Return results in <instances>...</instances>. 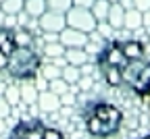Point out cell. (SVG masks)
Returning a JSON list of instances; mask_svg holds the SVG:
<instances>
[{"label":"cell","instance_id":"6da1fadb","mask_svg":"<svg viewBox=\"0 0 150 139\" xmlns=\"http://www.w3.org/2000/svg\"><path fill=\"white\" fill-rule=\"evenodd\" d=\"M144 56H146V48H144V44L140 39H134V37H127V39L110 37V39H106L102 50L96 54L98 71H100L102 79L110 87H119L123 69L131 60L144 58Z\"/></svg>","mask_w":150,"mask_h":139},{"label":"cell","instance_id":"ffe728a7","mask_svg":"<svg viewBox=\"0 0 150 139\" xmlns=\"http://www.w3.org/2000/svg\"><path fill=\"white\" fill-rule=\"evenodd\" d=\"M35 100H38V89H35L33 81H25V85H21V102L35 104Z\"/></svg>","mask_w":150,"mask_h":139},{"label":"cell","instance_id":"277c9868","mask_svg":"<svg viewBox=\"0 0 150 139\" xmlns=\"http://www.w3.org/2000/svg\"><path fill=\"white\" fill-rule=\"evenodd\" d=\"M121 85H125L136 95H150V60L136 58L121 73Z\"/></svg>","mask_w":150,"mask_h":139},{"label":"cell","instance_id":"ac0fdd59","mask_svg":"<svg viewBox=\"0 0 150 139\" xmlns=\"http://www.w3.org/2000/svg\"><path fill=\"white\" fill-rule=\"evenodd\" d=\"M61 71H63V67H61V65H56L54 60L42 62V67H40V75H44V77L48 79V81H50V79L61 77Z\"/></svg>","mask_w":150,"mask_h":139},{"label":"cell","instance_id":"1f68e13d","mask_svg":"<svg viewBox=\"0 0 150 139\" xmlns=\"http://www.w3.org/2000/svg\"><path fill=\"white\" fill-rule=\"evenodd\" d=\"M108 2H119V0H108Z\"/></svg>","mask_w":150,"mask_h":139},{"label":"cell","instance_id":"9c48e42d","mask_svg":"<svg viewBox=\"0 0 150 139\" xmlns=\"http://www.w3.org/2000/svg\"><path fill=\"white\" fill-rule=\"evenodd\" d=\"M38 108L44 110V112H56L59 108H63V102H61V95L54 93L50 89H42L38 91V100H35Z\"/></svg>","mask_w":150,"mask_h":139},{"label":"cell","instance_id":"83f0119b","mask_svg":"<svg viewBox=\"0 0 150 139\" xmlns=\"http://www.w3.org/2000/svg\"><path fill=\"white\" fill-rule=\"evenodd\" d=\"M94 4V0H73V6H83V8H90Z\"/></svg>","mask_w":150,"mask_h":139},{"label":"cell","instance_id":"484cf974","mask_svg":"<svg viewBox=\"0 0 150 139\" xmlns=\"http://www.w3.org/2000/svg\"><path fill=\"white\" fill-rule=\"evenodd\" d=\"M11 104L4 100V95H0V118H4V121H6V118L11 116Z\"/></svg>","mask_w":150,"mask_h":139},{"label":"cell","instance_id":"d4e9b609","mask_svg":"<svg viewBox=\"0 0 150 139\" xmlns=\"http://www.w3.org/2000/svg\"><path fill=\"white\" fill-rule=\"evenodd\" d=\"M46 6L50 11H59V13H67L73 6V0H46Z\"/></svg>","mask_w":150,"mask_h":139},{"label":"cell","instance_id":"4dcf8cb0","mask_svg":"<svg viewBox=\"0 0 150 139\" xmlns=\"http://www.w3.org/2000/svg\"><path fill=\"white\" fill-rule=\"evenodd\" d=\"M0 133H4V118H0Z\"/></svg>","mask_w":150,"mask_h":139},{"label":"cell","instance_id":"603a6c76","mask_svg":"<svg viewBox=\"0 0 150 139\" xmlns=\"http://www.w3.org/2000/svg\"><path fill=\"white\" fill-rule=\"evenodd\" d=\"M69 87H71V85L65 81L63 77H56V79H50V81H48V89H50V91H54V93H59V95L67 93V91H69Z\"/></svg>","mask_w":150,"mask_h":139},{"label":"cell","instance_id":"ba28073f","mask_svg":"<svg viewBox=\"0 0 150 139\" xmlns=\"http://www.w3.org/2000/svg\"><path fill=\"white\" fill-rule=\"evenodd\" d=\"M59 42L65 48H83L88 44V33L79 31V29H73V27H65L59 33Z\"/></svg>","mask_w":150,"mask_h":139},{"label":"cell","instance_id":"8fae6325","mask_svg":"<svg viewBox=\"0 0 150 139\" xmlns=\"http://www.w3.org/2000/svg\"><path fill=\"white\" fill-rule=\"evenodd\" d=\"M142 17H144V13L138 11L136 6L125 8V15H123V29H129V31L140 29V27H142Z\"/></svg>","mask_w":150,"mask_h":139},{"label":"cell","instance_id":"3957f363","mask_svg":"<svg viewBox=\"0 0 150 139\" xmlns=\"http://www.w3.org/2000/svg\"><path fill=\"white\" fill-rule=\"evenodd\" d=\"M42 54L33 46H15L13 52L8 54L6 62V75L15 81H31L40 73L42 67Z\"/></svg>","mask_w":150,"mask_h":139},{"label":"cell","instance_id":"cb8c5ba5","mask_svg":"<svg viewBox=\"0 0 150 139\" xmlns=\"http://www.w3.org/2000/svg\"><path fill=\"white\" fill-rule=\"evenodd\" d=\"M94 31H96L100 37H104V39H110V37H115V33H117L115 29L110 27V23L106 21V19H104V21H98V23H96V29H94Z\"/></svg>","mask_w":150,"mask_h":139},{"label":"cell","instance_id":"8992f818","mask_svg":"<svg viewBox=\"0 0 150 139\" xmlns=\"http://www.w3.org/2000/svg\"><path fill=\"white\" fill-rule=\"evenodd\" d=\"M65 21H67V27H73V29H79V31H86V33H92L96 29V17L92 15L90 8H83V6H71L67 13H65Z\"/></svg>","mask_w":150,"mask_h":139},{"label":"cell","instance_id":"5bb4252c","mask_svg":"<svg viewBox=\"0 0 150 139\" xmlns=\"http://www.w3.org/2000/svg\"><path fill=\"white\" fill-rule=\"evenodd\" d=\"M13 42L15 46H33V33L29 31V27H15Z\"/></svg>","mask_w":150,"mask_h":139},{"label":"cell","instance_id":"5b68a950","mask_svg":"<svg viewBox=\"0 0 150 139\" xmlns=\"http://www.w3.org/2000/svg\"><path fill=\"white\" fill-rule=\"evenodd\" d=\"M59 137H65L59 129L54 127H46L44 123L40 121H27V123H19L8 139H59Z\"/></svg>","mask_w":150,"mask_h":139},{"label":"cell","instance_id":"7a4b0ae2","mask_svg":"<svg viewBox=\"0 0 150 139\" xmlns=\"http://www.w3.org/2000/svg\"><path fill=\"white\" fill-rule=\"evenodd\" d=\"M123 125V112L108 102H94L83 112V127L92 137H110Z\"/></svg>","mask_w":150,"mask_h":139},{"label":"cell","instance_id":"9a60e30c","mask_svg":"<svg viewBox=\"0 0 150 139\" xmlns=\"http://www.w3.org/2000/svg\"><path fill=\"white\" fill-rule=\"evenodd\" d=\"M46 0H23V11L31 17V19H38L44 11H46Z\"/></svg>","mask_w":150,"mask_h":139},{"label":"cell","instance_id":"f546056e","mask_svg":"<svg viewBox=\"0 0 150 139\" xmlns=\"http://www.w3.org/2000/svg\"><path fill=\"white\" fill-rule=\"evenodd\" d=\"M119 4L123 8H131V6H134V0H119Z\"/></svg>","mask_w":150,"mask_h":139},{"label":"cell","instance_id":"d6a6232c","mask_svg":"<svg viewBox=\"0 0 150 139\" xmlns=\"http://www.w3.org/2000/svg\"><path fill=\"white\" fill-rule=\"evenodd\" d=\"M0 2H2V0H0Z\"/></svg>","mask_w":150,"mask_h":139},{"label":"cell","instance_id":"4316f807","mask_svg":"<svg viewBox=\"0 0 150 139\" xmlns=\"http://www.w3.org/2000/svg\"><path fill=\"white\" fill-rule=\"evenodd\" d=\"M134 6H136L138 11L146 13V11H150V0H134Z\"/></svg>","mask_w":150,"mask_h":139},{"label":"cell","instance_id":"44dd1931","mask_svg":"<svg viewBox=\"0 0 150 139\" xmlns=\"http://www.w3.org/2000/svg\"><path fill=\"white\" fill-rule=\"evenodd\" d=\"M23 11V0H2L0 2V13L4 15H17Z\"/></svg>","mask_w":150,"mask_h":139},{"label":"cell","instance_id":"7402d4cb","mask_svg":"<svg viewBox=\"0 0 150 139\" xmlns=\"http://www.w3.org/2000/svg\"><path fill=\"white\" fill-rule=\"evenodd\" d=\"M2 95H4V100H6L11 106H15V104L21 102V87H17V85H6Z\"/></svg>","mask_w":150,"mask_h":139},{"label":"cell","instance_id":"f1b7e54d","mask_svg":"<svg viewBox=\"0 0 150 139\" xmlns=\"http://www.w3.org/2000/svg\"><path fill=\"white\" fill-rule=\"evenodd\" d=\"M6 62H8V54L0 52V71H4V69H6Z\"/></svg>","mask_w":150,"mask_h":139},{"label":"cell","instance_id":"d6986e66","mask_svg":"<svg viewBox=\"0 0 150 139\" xmlns=\"http://www.w3.org/2000/svg\"><path fill=\"white\" fill-rule=\"evenodd\" d=\"M108 6H110L108 0H94V4L90 6V11H92L94 17H96V21H104L106 15H108Z\"/></svg>","mask_w":150,"mask_h":139},{"label":"cell","instance_id":"e0dca14e","mask_svg":"<svg viewBox=\"0 0 150 139\" xmlns=\"http://www.w3.org/2000/svg\"><path fill=\"white\" fill-rule=\"evenodd\" d=\"M13 48H15V42H13V29L0 27V52L11 54Z\"/></svg>","mask_w":150,"mask_h":139},{"label":"cell","instance_id":"7c38bea8","mask_svg":"<svg viewBox=\"0 0 150 139\" xmlns=\"http://www.w3.org/2000/svg\"><path fill=\"white\" fill-rule=\"evenodd\" d=\"M123 15H125V8H123L119 2H110L108 15H106V21L110 23V27L115 29V31L123 29Z\"/></svg>","mask_w":150,"mask_h":139},{"label":"cell","instance_id":"4fadbf2b","mask_svg":"<svg viewBox=\"0 0 150 139\" xmlns=\"http://www.w3.org/2000/svg\"><path fill=\"white\" fill-rule=\"evenodd\" d=\"M65 54V46L59 42V39H46L44 42V50H42V58H48V60H54V58H61Z\"/></svg>","mask_w":150,"mask_h":139},{"label":"cell","instance_id":"30bf717a","mask_svg":"<svg viewBox=\"0 0 150 139\" xmlns=\"http://www.w3.org/2000/svg\"><path fill=\"white\" fill-rule=\"evenodd\" d=\"M63 58H65V62L67 65H73V67H83L86 62H88V52H86V48H65V54H63Z\"/></svg>","mask_w":150,"mask_h":139},{"label":"cell","instance_id":"52a82bcc","mask_svg":"<svg viewBox=\"0 0 150 139\" xmlns=\"http://www.w3.org/2000/svg\"><path fill=\"white\" fill-rule=\"evenodd\" d=\"M35 21H38V27H40V31H42V33H54V35H59V33L67 27L65 13L50 11V8H46L40 17L35 19Z\"/></svg>","mask_w":150,"mask_h":139},{"label":"cell","instance_id":"2e32d148","mask_svg":"<svg viewBox=\"0 0 150 139\" xmlns=\"http://www.w3.org/2000/svg\"><path fill=\"white\" fill-rule=\"evenodd\" d=\"M61 77L65 79L69 85H77L79 77H81V67H73V65H67L65 62V67L61 71Z\"/></svg>","mask_w":150,"mask_h":139}]
</instances>
